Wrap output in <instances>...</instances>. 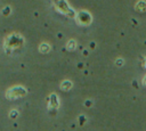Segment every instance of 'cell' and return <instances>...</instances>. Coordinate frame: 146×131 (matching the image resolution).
I'll use <instances>...</instances> for the list:
<instances>
[{
    "label": "cell",
    "instance_id": "cell-1",
    "mask_svg": "<svg viewBox=\"0 0 146 131\" xmlns=\"http://www.w3.org/2000/svg\"><path fill=\"white\" fill-rule=\"evenodd\" d=\"M24 43V39L21 34L18 33H13L10 34L6 41H5V49L6 51L8 52V49H9V52L11 50H16V49H19Z\"/></svg>",
    "mask_w": 146,
    "mask_h": 131
},
{
    "label": "cell",
    "instance_id": "cell-11",
    "mask_svg": "<svg viewBox=\"0 0 146 131\" xmlns=\"http://www.w3.org/2000/svg\"><path fill=\"white\" fill-rule=\"evenodd\" d=\"M9 116H10V118H13V120H15L17 116H18V112L16 110V109H13L10 113H9Z\"/></svg>",
    "mask_w": 146,
    "mask_h": 131
},
{
    "label": "cell",
    "instance_id": "cell-8",
    "mask_svg": "<svg viewBox=\"0 0 146 131\" xmlns=\"http://www.w3.org/2000/svg\"><path fill=\"white\" fill-rule=\"evenodd\" d=\"M39 50H40V52H42V54H47V52L50 50V46H49L48 43H46V42H42V43L39 46Z\"/></svg>",
    "mask_w": 146,
    "mask_h": 131
},
{
    "label": "cell",
    "instance_id": "cell-2",
    "mask_svg": "<svg viewBox=\"0 0 146 131\" xmlns=\"http://www.w3.org/2000/svg\"><path fill=\"white\" fill-rule=\"evenodd\" d=\"M27 93V90L22 87V85H15L10 89L7 90L6 92V97L8 99H16V98H21V97H24L25 95Z\"/></svg>",
    "mask_w": 146,
    "mask_h": 131
},
{
    "label": "cell",
    "instance_id": "cell-14",
    "mask_svg": "<svg viewBox=\"0 0 146 131\" xmlns=\"http://www.w3.org/2000/svg\"><path fill=\"white\" fill-rule=\"evenodd\" d=\"M84 104H86V106H87V107H90V106L92 105V101L88 99V100H86V103H84Z\"/></svg>",
    "mask_w": 146,
    "mask_h": 131
},
{
    "label": "cell",
    "instance_id": "cell-13",
    "mask_svg": "<svg viewBox=\"0 0 146 131\" xmlns=\"http://www.w3.org/2000/svg\"><path fill=\"white\" fill-rule=\"evenodd\" d=\"M79 123H80L81 125L86 123V116H84V115H80V116H79Z\"/></svg>",
    "mask_w": 146,
    "mask_h": 131
},
{
    "label": "cell",
    "instance_id": "cell-9",
    "mask_svg": "<svg viewBox=\"0 0 146 131\" xmlns=\"http://www.w3.org/2000/svg\"><path fill=\"white\" fill-rule=\"evenodd\" d=\"M75 47H76L75 40H70V41L67 42V44H66V49H67V50H74Z\"/></svg>",
    "mask_w": 146,
    "mask_h": 131
},
{
    "label": "cell",
    "instance_id": "cell-15",
    "mask_svg": "<svg viewBox=\"0 0 146 131\" xmlns=\"http://www.w3.org/2000/svg\"><path fill=\"white\" fill-rule=\"evenodd\" d=\"M143 83H144V84H145V85H146V75H145V77H144V79H143Z\"/></svg>",
    "mask_w": 146,
    "mask_h": 131
},
{
    "label": "cell",
    "instance_id": "cell-6",
    "mask_svg": "<svg viewBox=\"0 0 146 131\" xmlns=\"http://www.w3.org/2000/svg\"><path fill=\"white\" fill-rule=\"evenodd\" d=\"M135 8H136V10L139 11V13H144V11H146V1H144V0H139V1L136 3Z\"/></svg>",
    "mask_w": 146,
    "mask_h": 131
},
{
    "label": "cell",
    "instance_id": "cell-5",
    "mask_svg": "<svg viewBox=\"0 0 146 131\" xmlns=\"http://www.w3.org/2000/svg\"><path fill=\"white\" fill-rule=\"evenodd\" d=\"M47 100H48V108H49L50 112L56 110L57 107L59 106V100H58V97H57L56 93H51V95L47 98Z\"/></svg>",
    "mask_w": 146,
    "mask_h": 131
},
{
    "label": "cell",
    "instance_id": "cell-12",
    "mask_svg": "<svg viewBox=\"0 0 146 131\" xmlns=\"http://www.w3.org/2000/svg\"><path fill=\"white\" fill-rule=\"evenodd\" d=\"M123 63H124L123 58H117V59L115 60V65H116V66H119V67H120V66H122V65H123Z\"/></svg>",
    "mask_w": 146,
    "mask_h": 131
},
{
    "label": "cell",
    "instance_id": "cell-3",
    "mask_svg": "<svg viewBox=\"0 0 146 131\" xmlns=\"http://www.w3.org/2000/svg\"><path fill=\"white\" fill-rule=\"evenodd\" d=\"M55 6H56V9L57 10H59L60 13L67 15L68 17H75V11L68 6V3H67L66 0H58Z\"/></svg>",
    "mask_w": 146,
    "mask_h": 131
},
{
    "label": "cell",
    "instance_id": "cell-4",
    "mask_svg": "<svg viewBox=\"0 0 146 131\" xmlns=\"http://www.w3.org/2000/svg\"><path fill=\"white\" fill-rule=\"evenodd\" d=\"M76 19H78V22H79L80 24H82V25H89V24L91 23V21H92V17H91V15H90L88 11H86V10H80V11L78 13V15H76Z\"/></svg>",
    "mask_w": 146,
    "mask_h": 131
},
{
    "label": "cell",
    "instance_id": "cell-16",
    "mask_svg": "<svg viewBox=\"0 0 146 131\" xmlns=\"http://www.w3.org/2000/svg\"><path fill=\"white\" fill-rule=\"evenodd\" d=\"M145 66H146V63H145Z\"/></svg>",
    "mask_w": 146,
    "mask_h": 131
},
{
    "label": "cell",
    "instance_id": "cell-10",
    "mask_svg": "<svg viewBox=\"0 0 146 131\" xmlns=\"http://www.w3.org/2000/svg\"><path fill=\"white\" fill-rule=\"evenodd\" d=\"M10 11H11V9H10L9 6H6V7L2 8V15H3V16H8V15L10 14Z\"/></svg>",
    "mask_w": 146,
    "mask_h": 131
},
{
    "label": "cell",
    "instance_id": "cell-7",
    "mask_svg": "<svg viewBox=\"0 0 146 131\" xmlns=\"http://www.w3.org/2000/svg\"><path fill=\"white\" fill-rule=\"evenodd\" d=\"M72 85H73V83L70 80H65V81H63L60 83V89L64 90V91H67V90H70L72 88Z\"/></svg>",
    "mask_w": 146,
    "mask_h": 131
}]
</instances>
